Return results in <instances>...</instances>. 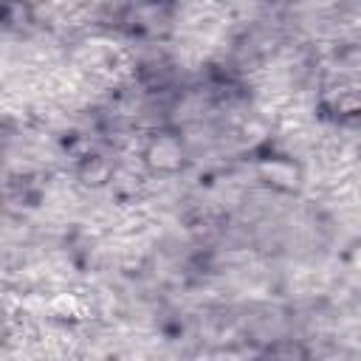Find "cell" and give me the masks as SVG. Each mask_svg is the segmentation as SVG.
<instances>
[{
    "instance_id": "obj_1",
    "label": "cell",
    "mask_w": 361,
    "mask_h": 361,
    "mask_svg": "<svg viewBox=\"0 0 361 361\" xmlns=\"http://www.w3.org/2000/svg\"><path fill=\"white\" fill-rule=\"evenodd\" d=\"M48 310H51L56 319H82V316H85V305H82L79 299L68 296V293H62V296L51 299Z\"/></svg>"
},
{
    "instance_id": "obj_2",
    "label": "cell",
    "mask_w": 361,
    "mask_h": 361,
    "mask_svg": "<svg viewBox=\"0 0 361 361\" xmlns=\"http://www.w3.org/2000/svg\"><path fill=\"white\" fill-rule=\"evenodd\" d=\"M333 110L338 113H361V87H341L333 93Z\"/></svg>"
}]
</instances>
